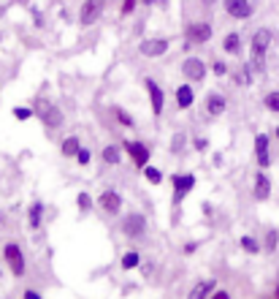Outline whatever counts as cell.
<instances>
[{"label": "cell", "instance_id": "cell-1", "mask_svg": "<svg viewBox=\"0 0 279 299\" xmlns=\"http://www.w3.org/2000/svg\"><path fill=\"white\" fill-rule=\"evenodd\" d=\"M274 41V30L271 27H258L249 38V63L258 74L266 71V55H269V47Z\"/></svg>", "mask_w": 279, "mask_h": 299}, {"label": "cell", "instance_id": "cell-2", "mask_svg": "<svg viewBox=\"0 0 279 299\" xmlns=\"http://www.w3.org/2000/svg\"><path fill=\"white\" fill-rule=\"evenodd\" d=\"M33 109H36V120H41V125H44L49 134H55V131H60L62 125H65V112H62L55 101L38 98L33 103Z\"/></svg>", "mask_w": 279, "mask_h": 299}, {"label": "cell", "instance_id": "cell-3", "mask_svg": "<svg viewBox=\"0 0 279 299\" xmlns=\"http://www.w3.org/2000/svg\"><path fill=\"white\" fill-rule=\"evenodd\" d=\"M119 231H122V237L133 239V242H141V239L149 234V221H147V215H144L141 210L125 212V215H122V221H119Z\"/></svg>", "mask_w": 279, "mask_h": 299}, {"label": "cell", "instance_id": "cell-4", "mask_svg": "<svg viewBox=\"0 0 279 299\" xmlns=\"http://www.w3.org/2000/svg\"><path fill=\"white\" fill-rule=\"evenodd\" d=\"M182 76H184V82H190V84H203L206 82V76L212 71H209V63L203 60V57H198V55H187L182 60Z\"/></svg>", "mask_w": 279, "mask_h": 299}, {"label": "cell", "instance_id": "cell-5", "mask_svg": "<svg viewBox=\"0 0 279 299\" xmlns=\"http://www.w3.org/2000/svg\"><path fill=\"white\" fill-rule=\"evenodd\" d=\"M119 145H122V150H125L127 155H130V160H133L136 169L144 171L149 163H152V147H149L144 139H122Z\"/></svg>", "mask_w": 279, "mask_h": 299}, {"label": "cell", "instance_id": "cell-6", "mask_svg": "<svg viewBox=\"0 0 279 299\" xmlns=\"http://www.w3.org/2000/svg\"><path fill=\"white\" fill-rule=\"evenodd\" d=\"M171 185H173V207H179L184 199L190 196V193L195 191V185H198V177L193 174V171H176V174L171 177Z\"/></svg>", "mask_w": 279, "mask_h": 299}, {"label": "cell", "instance_id": "cell-7", "mask_svg": "<svg viewBox=\"0 0 279 299\" xmlns=\"http://www.w3.org/2000/svg\"><path fill=\"white\" fill-rule=\"evenodd\" d=\"M168 49H171V38L166 36H149L138 41V55L147 57V60H160L168 55Z\"/></svg>", "mask_w": 279, "mask_h": 299}, {"label": "cell", "instance_id": "cell-8", "mask_svg": "<svg viewBox=\"0 0 279 299\" xmlns=\"http://www.w3.org/2000/svg\"><path fill=\"white\" fill-rule=\"evenodd\" d=\"M95 204L101 207L103 215L119 218V215H122V207H125V199H122V193L117 191V188H103V191L98 193Z\"/></svg>", "mask_w": 279, "mask_h": 299}, {"label": "cell", "instance_id": "cell-9", "mask_svg": "<svg viewBox=\"0 0 279 299\" xmlns=\"http://www.w3.org/2000/svg\"><path fill=\"white\" fill-rule=\"evenodd\" d=\"M3 261H5V267H8V272L14 275V278H25V272H27L25 250H22L16 242H5L3 245Z\"/></svg>", "mask_w": 279, "mask_h": 299}, {"label": "cell", "instance_id": "cell-10", "mask_svg": "<svg viewBox=\"0 0 279 299\" xmlns=\"http://www.w3.org/2000/svg\"><path fill=\"white\" fill-rule=\"evenodd\" d=\"M141 82H144V90H147L149 109H152L155 117H160V114L166 112V90H163V84L155 76H144Z\"/></svg>", "mask_w": 279, "mask_h": 299}, {"label": "cell", "instance_id": "cell-11", "mask_svg": "<svg viewBox=\"0 0 279 299\" xmlns=\"http://www.w3.org/2000/svg\"><path fill=\"white\" fill-rule=\"evenodd\" d=\"M184 38L187 41H193V47H203V44H209L214 38V27L209 19H198V22H190L187 27H184Z\"/></svg>", "mask_w": 279, "mask_h": 299}, {"label": "cell", "instance_id": "cell-12", "mask_svg": "<svg viewBox=\"0 0 279 299\" xmlns=\"http://www.w3.org/2000/svg\"><path fill=\"white\" fill-rule=\"evenodd\" d=\"M223 11L236 22H247L255 16V3L252 0H223Z\"/></svg>", "mask_w": 279, "mask_h": 299}, {"label": "cell", "instance_id": "cell-13", "mask_svg": "<svg viewBox=\"0 0 279 299\" xmlns=\"http://www.w3.org/2000/svg\"><path fill=\"white\" fill-rule=\"evenodd\" d=\"M252 150H255V163H258L260 169H269L271 166V136L269 134H255Z\"/></svg>", "mask_w": 279, "mask_h": 299}, {"label": "cell", "instance_id": "cell-14", "mask_svg": "<svg viewBox=\"0 0 279 299\" xmlns=\"http://www.w3.org/2000/svg\"><path fill=\"white\" fill-rule=\"evenodd\" d=\"M103 8H106V5L98 3V0H84V3L79 5V25L81 27H92L103 16Z\"/></svg>", "mask_w": 279, "mask_h": 299}, {"label": "cell", "instance_id": "cell-15", "mask_svg": "<svg viewBox=\"0 0 279 299\" xmlns=\"http://www.w3.org/2000/svg\"><path fill=\"white\" fill-rule=\"evenodd\" d=\"M203 109H206V117L220 120L228 112V98H225L223 93H217V90H212V93H206V98H203Z\"/></svg>", "mask_w": 279, "mask_h": 299}, {"label": "cell", "instance_id": "cell-16", "mask_svg": "<svg viewBox=\"0 0 279 299\" xmlns=\"http://www.w3.org/2000/svg\"><path fill=\"white\" fill-rule=\"evenodd\" d=\"M252 199L255 201H269L271 199V177L266 174V169H260L252 180Z\"/></svg>", "mask_w": 279, "mask_h": 299}, {"label": "cell", "instance_id": "cell-17", "mask_svg": "<svg viewBox=\"0 0 279 299\" xmlns=\"http://www.w3.org/2000/svg\"><path fill=\"white\" fill-rule=\"evenodd\" d=\"M173 95H176V112H187V109L195 103V90H193V84H190V82L176 84Z\"/></svg>", "mask_w": 279, "mask_h": 299}, {"label": "cell", "instance_id": "cell-18", "mask_svg": "<svg viewBox=\"0 0 279 299\" xmlns=\"http://www.w3.org/2000/svg\"><path fill=\"white\" fill-rule=\"evenodd\" d=\"M44 215H46V204L41 199L30 201V207H27V228L30 231H38L41 226H44Z\"/></svg>", "mask_w": 279, "mask_h": 299}, {"label": "cell", "instance_id": "cell-19", "mask_svg": "<svg viewBox=\"0 0 279 299\" xmlns=\"http://www.w3.org/2000/svg\"><path fill=\"white\" fill-rule=\"evenodd\" d=\"M223 52L230 55V57H241L244 55V38H241L239 30H230V33L223 36Z\"/></svg>", "mask_w": 279, "mask_h": 299}, {"label": "cell", "instance_id": "cell-20", "mask_svg": "<svg viewBox=\"0 0 279 299\" xmlns=\"http://www.w3.org/2000/svg\"><path fill=\"white\" fill-rule=\"evenodd\" d=\"M230 76H233L236 87H252V84H255V68H252V63H249V60L241 63V66L230 74Z\"/></svg>", "mask_w": 279, "mask_h": 299}, {"label": "cell", "instance_id": "cell-21", "mask_svg": "<svg viewBox=\"0 0 279 299\" xmlns=\"http://www.w3.org/2000/svg\"><path fill=\"white\" fill-rule=\"evenodd\" d=\"M122 155H125V150H122V145H117V142H109L106 147L101 150V163L106 166H119L122 163Z\"/></svg>", "mask_w": 279, "mask_h": 299}, {"label": "cell", "instance_id": "cell-22", "mask_svg": "<svg viewBox=\"0 0 279 299\" xmlns=\"http://www.w3.org/2000/svg\"><path fill=\"white\" fill-rule=\"evenodd\" d=\"M214 291H217V280H214V278H203V280H198V283L190 289L187 299H209Z\"/></svg>", "mask_w": 279, "mask_h": 299}, {"label": "cell", "instance_id": "cell-23", "mask_svg": "<svg viewBox=\"0 0 279 299\" xmlns=\"http://www.w3.org/2000/svg\"><path fill=\"white\" fill-rule=\"evenodd\" d=\"M109 112H112V117L117 120L119 128H125V131H133V128H136V117H133V114L127 112L125 106H119V103H112V106H109Z\"/></svg>", "mask_w": 279, "mask_h": 299}, {"label": "cell", "instance_id": "cell-24", "mask_svg": "<svg viewBox=\"0 0 279 299\" xmlns=\"http://www.w3.org/2000/svg\"><path fill=\"white\" fill-rule=\"evenodd\" d=\"M138 267H141V250L127 248L125 253H122V258H119V269L122 272H136Z\"/></svg>", "mask_w": 279, "mask_h": 299}, {"label": "cell", "instance_id": "cell-25", "mask_svg": "<svg viewBox=\"0 0 279 299\" xmlns=\"http://www.w3.org/2000/svg\"><path fill=\"white\" fill-rule=\"evenodd\" d=\"M81 145H84V142H81V136H76V134L65 136V139L60 142V155H62V158H76Z\"/></svg>", "mask_w": 279, "mask_h": 299}, {"label": "cell", "instance_id": "cell-26", "mask_svg": "<svg viewBox=\"0 0 279 299\" xmlns=\"http://www.w3.org/2000/svg\"><path fill=\"white\" fill-rule=\"evenodd\" d=\"M95 207L98 204H95V199H92L90 191H79L76 193V210H79V215H90Z\"/></svg>", "mask_w": 279, "mask_h": 299}, {"label": "cell", "instance_id": "cell-27", "mask_svg": "<svg viewBox=\"0 0 279 299\" xmlns=\"http://www.w3.org/2000/svg\"><path fill=\"white\" fill-rule=\"evenodd\" d=\"M239 248L247 253V256H258V253H263V245H260L258 237H252V234H244V237H239Z\"/></svg>", "mask_w": 279, "mask_h": 299}, {"label": "cell", "instance_id": "cell-28", "mask_svg": "<svg viewBox=\"0 0 279 299\" xmlns=\"http://www.w3.org/2000/svg\"><path fill=\"white\" fill-rule=\"evenodd\" d=\"M141 174H144V180H147L149 185H155V188H158V185H163V180H166V174H163V171H160L155 163H149L147 169L141 171Z\"/></svg>", "mask_w": 279, "mask_h": 299}, {"label": "cell", "instance_id": "cell-29", "mask_svg": "<svg viewBox=\"0 0 279 299\" xmlns=\"http://www.w3.org/2000/svg\"><path fill=\"white\" fill-rule=\"evenodd\" d=\"M263 253H274L277 250V245H279V228H266V234H263Z\"/></svg>", "mask_w": 279, "mask_h": 299}, {"label": "cell", "instance_id": "cell-30", "mask_svg": "<svg viewBox=\"0 0 279 299\" xmlns=\"http://www.w3.org/2000/svg\"><path fill=\"white\" fill-rule=\"evenodd\" d=\"M184 147H187V136H184L182 131H176V134L171 136V145H168V150H171L173 155H182Z\"/></svg>", "mask_w": 279, "mask_h": 299}, {"label": "cell", "instance_id": "cell-31", "mask_svg": "<svg viewBox=\"0 0 279 299\" xmlns=\"http://www.w3.org/2000/svg\"><path fill=\"white\" fill-rule=\"evenodd\" d=\"M209 71H212V76L223 79V76H228V74H230V68H228V63H225V60H220V57H214V60L209 63Z\"/></svg>", "mask_w": 279, "mask_h": 299}, {"label": "cell", "instance_id": "cell-32", "mask_svg": "<svg viewBox=\"0 0 279 299\" xmlns=\"http://www.w3.org/2000/svg\"><path fill=\"white\" fill-rule=\"evenodd\" d=\"M263 109L271 114H279V90H271L263 95Z\"/></svg>", "mask_w": 279, "mask_h": 299}, {"label": "cell", "instance_id": "cell-33", "mask_svg": "<svg viewBox=\"0 0 279 299\" xmlns=\"http://www.w3.org/2000/svg\"><path fill=\"white\" fill-rule=\"evenodd\" d=\"M11 117L19 120V123H27V120L36 117V109H33V106H14V109H11Z\"/></svg>", "mask_w": 279, "mask_h": 299}, {"label": "cell", "instance_id": "cell-34", "mask_svg": "<svg viewBox=\"0 0 279 299\" xmlns=\"http://www.w3.org/2000/svg\"><path fill=\"white\" fill-rule=\"evenodd\" d=\"M76 166H81V169H87V166L92 163V147H87V145H81V150H79V155L76 158Z\"/></svg>", "mask_w": 279, "mask_h": 299}, {"label": "cell", "instance_id": "cell-35", "mask_svg": "<svg viewBox=\"0 0 279 299\" xmlns=\"http://www.w3.org/2000/svg\"><path fill=\"white\" fill-rule=\"evenodd\" d=\"M138 3H141V0H122V5H119V16H122V19L133 16V11H136Z\"/></svg>", "mask_w": 279, "mask_h": 299}, {"label": "cell", "instance_id": "cell-36", "mask_svg": "<svg viewBox=\"0 0 279 299\" xmlns=\"http://www.w3.org/2000/svg\"><path fill=\"white\" fill-rule=\"evenodd\" d=\"M190 147H193L195 150V152H209V147H212V145H209V139H206V136H195V139L193 142H190Z\"/></svg>", "mask_w": 279, "mask_h": 299}, {"label": "cell", "instance_id": "cell-37", "mask_svg": "<svg viewBox=\"0 0 279 299\" xmlns=\"http://www.w3.org/2000/svg\"><path fill=\"white\" fill-rule=\"evenodd\" d=\"M30 14H33V25H36V27H44V16H41V8H36V5H33Z\"/></svg>", "mask_w": 279, "mask_h": 299}, {"label": "cell", "instance_id": "cell-38", "mask_svg": "<svg viewBox=\"0 0 279 299\" xmlns=\"http://www.w3.org/2000/svg\"><path fill=\"white\" fill-rule=\"evenodd\" d=\"M195 250H198V242H195V239H190V242H184V248H182V253H184V256H193Z\"/></svg>", "mask_w": 279, "mask_h": 299}, {"label": "cell", "instance_id": "cell-39", "mask_svg": "<svg viewBox=\"0 0 279 299\" xmlns=\"http://www.w3.org/2000/svg\"><path fill=\"white\" fill-rule=\"evenodd\" d=\"M209 299H230V291H225V289H217Z\"/></svg>", "mask_w": 279, "mask_h": 299}, {"label": "cell", "instance_id": "cell-40", "mask_svg": "<svg viewBox=\"0 0 279 299\" xmlns=\"http://www.w3.org/2000/svg\"><path fill=\"white\" fill-rule=\"evenodd\" d=\"M22 299H44V297H41L36 289H25V294H22Z\"/></svg>", "mask_w": 279, "mask_h": 299}, {"label": "cell", "instance_id": "cell-41", "mask_svg": "<svg viewBox=\"0 0 279 299\" xmlns=\"http://www.w3.org/2000/svg\"><path fill=\"white\" fill-rule=\"evenodd\" d=\"M201 212H203L206 218H212V215H214V207L209 204V201H203V204H201Z\"/></svg>", "mask_w": 279, "mask_h": 299}, {"label": "cell", "instance_id": "cell-42", "mask_svg": "<svg viewBox=\"0 0 279 299\" xmlns=\"http://www.w3.org/2000/svg\"><path fill=\"white\" fill-rule=\"evenodd\" d=\"M223 160H225L223 152H214V155H212V163H214V166H223Z\"/></svg>", "mask_w": 279, "mask_h": 299}, {"label": "cell", "instance_id": "cell-43", "mask_svg": "<svg viewBox=\"0 0 279 299\" xmlns=\"http://www.w3.org/2000/svg\"><path fill=\"white\" fill-rule=\"evenodd\" d=\"M155 3H158V0H141V5H147V8H152Z\"/></svg>", "mask_w": 279, "mask_h": 299}, {"label": "cell", "instance_id": "cell-44", "mask_svg": "<svg viewBox=\"0 0 279 299\" xmlns=\"http://www.w3.org/2000/svg\"><path fill=\"white\" fill-rule=\"evenodd\" d=\"M274 299H279V283H277V289H274Z\"/></svg>", "mask_w": 279, "mask_h": 299}, {"label": "cell", "instance_id": "cell-45", "mask_svg": "<svg viewBox=\"0 0 279 299\" xmlns=\"http://www.w3.org/2000/svg\"><path fill=\"white\" fill-rule=\"evenodd\" d=\"M274 136H277V142H279V125H277V128H274Z\"/></svg>", "mask_w": 279, "mask_h": 299}, {"label": "cell", "instance_id": "cell-46", "mask_svg": "<svg viewBox=\"0 0 279 299\" xmlns=\"http://www.w3.org/2000/svg\"><path fill=\"white\" fill-rule=\"evenodd\" d=\"M3 221H5V215H3V212H0V226H3Z\"/></svg>", "mask_w": 279, "mask_h": 299}, {"label": "cell", "instance_id": "cell-47", "mask_svg": "<svg viewBox=\"0 0 279 299\" xmlns=\"http://www.w3.org/2000/svg\"><path fill=\"white\" fill-rule=\"evenodd\" d=\"M214 3V0H203V5H212Z\"/></svg>", "mask_w": 279, "mask_h": 299}, {"label": "cell", "instance_id": "cell-48", "mask_svg": "<svg viewBox=\"0 0 279 299\" xmlns=\"http://www.w3.org/2000/svg\"><path fill=\"white\" fill-rule=\"evenodd\" d=\"M98 3H103V5H106V3H109V0H98Z\"/></svg>", "mask_w": 279, "mask_h": 299}, {"label": "cell", "instance_id": "cell-49", "mask_svg": "<svg viewBox=\"0 0 279 299\" xmlns=\"http://www.w3.org/2000/svg\"><path fill=\"white\" fill-rule=\"evenodd\" d=\"M0 275H3V272H0Z\"/></svg>", "mask_w": 279, "mask_h": 299}]
</instances>
